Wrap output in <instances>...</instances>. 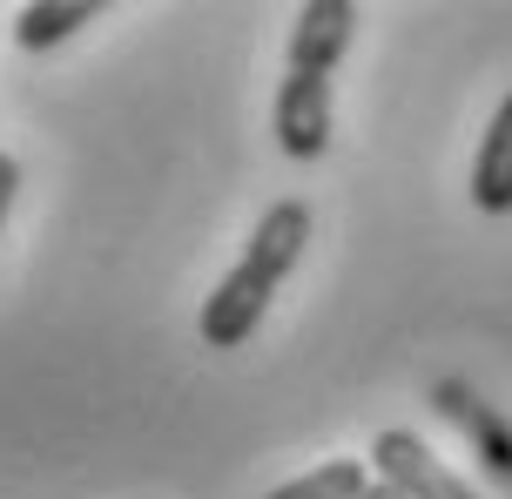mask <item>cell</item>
Segmentation results:
<instances>
[{
  "mask_svg": "<svg viewBox=\"0 0 512 499\" xmlns=\"http://www.w3.org/2000/svg\"><path fill=\"white\" fill-rule=\"evenodd\" d=\"M364 493H371V473H364L358 459H324L310 473L283 479L270 499H364Z\"/></svg>",
  "mask_w": 512,
  "mask_h": 499,
  "instance_id": "obj_8",
  "label": "cell"
},
{
  "mask_svg": "<svg viewBox=\"0 0 512 499\" xmlns=\"http://www.w3.org/2000/svg\"><path fill=\"white\" fill-rule=\"evenodd\" d=\"M438 412H445V419H459L465 432L486 446V466L499 479L512 473V432H499V425H492V412H486V405H472V392H465V385H438Z\"/></svg>",
  "mask_w": 512,
  "mask_h": 499,
  "instance_id": "obj_7",
  "label": "cell"
},
{
  "mask_svg": "<svg viewBox=\"0 0 512 499\" xmlns=\"http://www.w3.org/2000/svg\"><path fill=\"white\" fill-rule=\"evenodd\" d=\"M14 196H21V162L0 156V230H7V216H14Z\"/></svg>",
  "mask_w": 512,
  "mask_h": 499,
  "instance_id": "obj_9",
  "label": "cell"
},
{
  "mask_svg": "<svg viewBox=\"0 0 512 499\" xmlns=\"http://www.w3.org/2000/svg\"><path fill=\"white\" fill-rule=\"evenodd\" d=\"M472 203L486 216H512V95L499 102L486 142L472 156Z\"/></svg>",
  "mask_w": 512,
  "mask_h": 499,
  "instance_id": "obj_5",
  "label": "cell"
},
{
  "mask_svg": "<svg viewBox=\"0 0 512 499\" xmlns=\"http://www.w3.org/2000/svg\"><path fill=\"white\" fill-rule=\"evenodd\" d=\"M95 14H102V0H34V7H21V21H14V41L27 54H48L54 41L81 34Z\"/></svg>",
  "mask_w": 512,
  "mask_h": 499,
  "instance_id": "obj_6",
  "label": "cell"
},
{
  "mask_svg": "<svg viewBox=\"0 0 512 499\" xmlns=\"http://www.w3.org/2000/svg\"><path fill=\"white\" fill-rule=\"evenodd\" d=\"M277 149L290 162H317L331 149V81L324 75H283L277 88Z\"/></svg>",
  "mask_w": 512,
  "mask_h": 499,
  "instance_id": "obj_3",
  "label": "cell"
},
{
  "mask_svg": "<svg viewBox=\"0 0 512 499\" xmlns=\"http://www.w3.org/2000/svg\"><path fill=\"white\" fill-rule=\"evenodd\" d=\"M351 34H358V7H351V0H310V7H297V27H290V68L331 81V68L344 61V48H351Z\"/></svg>",
  "mask_w": 512,
  "mask_h": 499,
  "instance_id": "obj_4",
  "label": "cell"
},
{
  "mask_svg": "<svg viewBox=\"0 0 512 499\" xmlns=\"http://www.w3.org/2000/svg\"><path fill=\"white\" fill-rule=\"evenodd\" d=\"M304 243H310V210L304 203H270V210L256 216L250 250H243V257L230 263V277L203 297V317H196L203 344H216V351L250 344V331L263 324L277 284L297 270V257H304Z\"/></svg>",
  "mask_w": 512,
  "mask_h": 499,
  "instance_id": "obj_1",
  "label": "cell"
},
{
  "mask_svg": "<svg viewBox=\"0 0 512 499\" xmlns=\"http://www.w3.org/2000/svg\"><path fill=\"white\" fill-rule=\"evenodd\" d=\"M371 466H378V486H391L398 499H479L438 452H425L418 432H398V425L371 439Z\"/></svg>",
  "mask_w": 512,
  "mask_h": 499,
  "instance_id": "obj_2",
  "label": "cell"
},
{
  "mask_svg": "<svg viewBox=\"0 0 512 499\" xmlns=\"http://www.w3.org/2000/svg\"><path fill=\"white\" fill-rule=\"evenodd\" d=\"M364 499H398V493H391V486H371V493H364Z\"/></svg>",
  "mask_w": 512,
  "mask_h": 499,
  "instance_id": "obj_10",
  "label": "cell"
}]
</instances>
